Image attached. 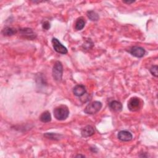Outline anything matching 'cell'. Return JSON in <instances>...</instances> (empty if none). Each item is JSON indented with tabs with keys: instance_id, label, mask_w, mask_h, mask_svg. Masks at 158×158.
I'll use <instances>...</instances> for the list:
<instances>
[{
	"instance_id": "6da1fadb",
	"label": "cell",
	"mask_w": 158,
	"mask_h": 158,
	"mask_svg": "<svg viewBox=\"0 0 158 158\" xmlns=\"http://www.w3.org/2000/svg\"><path fill=\"white\" fill-rule=\"evenodd\" d=\"M53 114L57 120H64L69 115V110L67 106L60 105L54 108Z\"/></svg>"
},
{
	"instance_id": "7a4b0ae2",
	"label": "cell",
	"mask_w": 158,
	"mask_h": 158,
	"mask_svg": "<svg viewBox=\"0 0 158 158\" xmlns=\"http://www.w3.org/2000/svg\"><path fill=\"white\" fill-rule=\"evenodd\" d=\"M102 104L100 101H94L87 104L84 109V112L86 114L93 115L98 113L102 108Z\"/></svg>"
},
{
	"instance_id": "3957f363",
	"label": "cell",
	"mask_w": 158,
	"mask_h": 158,
	"mask_svg": "<svg viewBox=\"0 0 158 158\" xmlns=\"http://www.w3.org/2000/svg\"><path fill=\"white\" fill-rule=\"evenodd\" d=\"M63 74V66L60 61H56L52 68V77L57 81L62 80Z\"/></svg>"
},
{
	"instance_id": "277c9868",
	"label": "cell",
	"mask_w": 158,
	"mask_h": 158,
	"mask_svg": "<svg viewBox=\"0 0 158 158\" xmlns=\"http://www.w3.org/2000/svg\"><path fill=\"white\" fill-rule=\"evenodd\" d=\"M128 108L131 112H136L141 109V102L139 98L137 97H132L128 102Z\"/></svg>"
},
{
	"instance_id": "5b68a950",
	"label": "cell",
	"mask_w": 158,
	"mask_h": 158,
	"mask_svg": "<svg viewBox=\"0 0 158 158\" xmlns=\"http://www.w3.org/2000/svg\"><path fill=\"white\" fill-rule=\"evenodd\" d=\"M51 42H52L54 49L57 52L62 54H65L68 52L67 48L65 47L57 38H52Z\"/></svg>"
},
{
	"instance_id": "8992f818",
	"label": "cell",
	"mask_w": 158,
	"mask_h": 158,
	"mask_svg": "<svg viewBox=\"0 0 158 158\" xmlns=\"http://www.w3.org/2000/svg\"><path fill=\"white\" fill-rule=\"evenodd\" d=\"M19 33L22 37L28 40H34L36 38V33L30 28H22L19 30Z\"/></svg>"
},
{
	"instance_id": "52a82bcc",
	"label": "cell",
	"mask_w": 158,
	"mask_h": 158,
	"mask_svg": "<svg viewBox=\"0 0 158 158\" xmlns=\"http://www.w3.org/2000/svg\"><path fill=\"white\" fill-rule=\"evenodd\" d=\"M128 51L133 56L138 57V58L143 57L144 56L146 52L145 49L143 48L138 46H135L131 47Z\"/></svg>"
},
{
	"instance_id": "ba28073f",
	"label": "cell",
	"mask_w": 158,
	"mask_h": 158,
	"mask_svg": "<svg viewBox=\"0 0 158 158\" xmlns=\"http://www.w3.org/2000/svg\"><path fill=\"white\" fill-rule=\"evenodd\" d=\"M117 138L122 141H130L133 139V135L127 130H121L118 131Z\"/></svg>"
},
{
	"instance_id": "9c48e42d",
	"label": "cell",
	"mask_w": 158,
	"mask_h": 158,
	"mask_svg": "<svg viewBox=\"0 0 158 158\" xmlns=\"http://www.w3.org/2000/svg\"><path fill=\"white\" fill-rule=\"evenodd\" d=\"M86 93V89L83 85H77L73 88V93L77 97H81Z\"/></svg>"
},
{
	"instance_id": "30bf717a",
	"label": "cell",
	"mask_w": 158,
	"mask_h": 158,
	"mask_svg": "<svg viewBox=\"0 0 158 158\" xmlns=\"http://www.w3.org/2000/svg\"><path fill=\"white\" fill-rule=\"evenodd\" d=\"M94 133V129L91 125H86L81 130V135L84 138L91 136Z\"/></svg>"
},
{
	"instance_id": "8fae6325",
	"label": "cell",
	"mask_w": 158,
	"mask_h": 158,
	"mask_svg": "<svg viewBox=\"0 0 158 158\" xmlns=\"http://www.w3.org/2000/svg\"><path fill=\"white\" fill-rule=\"evenodd\" d=\"M109 107L111 110L115 112H119L122 110V104L120 101L114 100L109 104Z\"/></svg>"
},
{
	"instance_id": "7c38bea8",
	"label": "cell",
	"mask_w": 158,
	"mask_h": 158,
	"mask_svg": "<svg viewBox=\"0 0 158 158\" xmlns=\"http://www.w3.org/2000/svg\"><path fill=\"white\" fill-rule=\"evenodd\" d=\"M18 30L13 27H5L2 30V34L4 36H12L14 35H15L17 33Z\"/></svg>"
},
{
	"instance_id": "4fadbf2b",
	"label": "cell",
	"mask_w": 158,
	"mask_h": 158,
	"mask_svg": "<svg viewBox=\"0 0 158 158\" xmlns=\"http://www.w3.org/2000/svg\"><path fill=\"white\" fill-rule=\"evenodd\" d=\"M85 25V20L83 17L78 18L75 23V29L76 30H82Z\"/></svg>"
},
{
	"instance_id": "5bb4252c",
	"label": "cell",
	"mask_w": 158,
	"mask_h": 158,
	"mask_svg": "<svg viewBox=\"0 0 158 158\" xmlns=\"http://www.w3.org/2000/svg\"><path fill=\"white\" fill-rule=\"evenodd\" d=\"M40 120L43 123L49 122L51 120V115L50 112L48 110L43 112L40 117Z\"/></svg>"
},
{
	"instance_id": "9a60e30c",
	"label": "cell",
	"mask_w": 158,
	"mask_h": 158,
	"mask_svg": "<svg viewBox=\"0 0 158 158\" xmlns=\"http://www.w3.org/2000/svg\"><path fill=\"white\" fill-rule=\"evenodd\" d=\"M43 136L48 139L52 140H59L62 137V135L56 133H45Z\"/></svg>"
},
{
	"instance_id": "2e32d148",
	"label": "cell",
	"mask_w": 158,
	"mask_h": 158,
	"mask_svg": "<svg viewBox=\"0 0 158 158\" xmlns=\"http://www.w3.org/2000/svg\"><path fill=\"white\" fill-rule=\"evenodd\" d=\"M86 15L89 19H90L92 21H97L99 20V15L98 13H96L94 10H89L86 12Z\"/></svg>"
},
{
	"instance_id": "e0dca14e",
	"label": "cell",
	"mask_w": 158,
	"mask_h": 158,
	"mask_svg": "<svg viewBox=\"0 0 158 158\" xmlns=\"http://www.w3.org/2000/svg\"><path fill=\"white\" fill-rule=\"evenodd\" d=\"M157 69H158L157 65H152L149 69L151 73L155 77H157Z\"/></svg>"
},
{
	"instance_id": "ac0fdd59",
	"label": "cell",
	"mask_w": 158,
	"mask_h": 158,
	"mask_svg": "<svg viewBox=\"0 0 158 158\" xmlns=\"http://www.w3.org/2000/svg\"><path fill=\"white\" fill-rule=\"evenodd\" d=\"M51 27V24L48 21H44L42 23V28L45 30H48Z\"/></svg>"
},
{
	"instance_id": "d6986e66",
	"label": "cell",
	"mask_w": 158,
	"mask_h": 158,
	"mask_svg": "<svg viewBox=\"0 0 158 158\" xmlns=\"http://www.w3.org/2000/svg\"><path fill=\"white\" fill-rule=\"evenodd\" d=\"M90 44H91V45H94V44H93V42L90 40V39H89V41H86V43L83 44V47H85V48H86L87 49H89V48H92V47L89 46H90Z\"/></svg>"
},
{
	"instance_id": "ffe728a7",
	"label": "cell",
	"mask_w": 158,
	"mask_h": 158,
	"mask_svg": "<svg viewBox=\"0 0 158 158\" xmlns=\"http://www.w3.org/2000/svg\"><path fill=\"white\" fill-rule=\"evenodd\" d=\"M123 2L124 3H126L127 4H132L133 2H135V1H123Z\"/></svg>"
},
{
	"instance_id": "44dd1931",
	"label": "cell",
	"mask_w": 158,
	"mask_h": 158,
	"mask_svg": "<svg viewBox=\"0 0 158 158\" xmlns=\"http://www.w3.org/2000/svg\"><path fill=\"white\" fill-rule=\"evenodd\" d=\"M75 157H85V156L84 155H81V154H78V155L76 156Z\"/></svg>"
}]
</instances>
